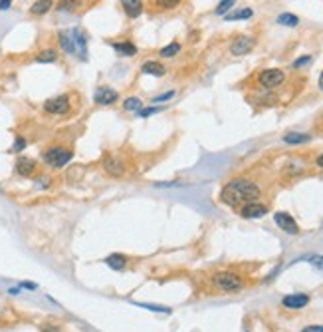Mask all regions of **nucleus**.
Segmentation results:
<instances>
[{
	"instance_id": "13",
	"label": "nucleus",
	"mask_w": 323,
	"mask_h": 332,
	"mask_svg": "<svg viewBox=\"0 0 323 332\" xmlns=\"http://www.w3.org/2000/svg\"><path fill=\"white\" fill-rule=\"evenodd\" d=\"M121 8H123L127 18L135 20V18H139L143 14L145 4H143V0H121Z\"/></svg>"
},
{
	"instance_id": "4",
	"label": "nucleus",
	"mask_w": 323,
	"mask_h": 332,
	"mask_svg": "<svg viewBox=\"0 0 323 332\" xmlns=\"http://www.w3.org/2000/svg\"><path fill=\"white\" fill-rule=\"evenodd\" d=\"M103 169H105L107 175L119 179V177H125V173H127V163H125V159H123L121 155L107 153V155H103Z\"/></svg>"
},
{
	"instance_id": "9",
	"label": "nucleus",
	"mask_w": 323,
	"mask_h": 332,
	"mask_svg": "<svg viewBox=\"0 0 323 332\" xmlns=\"http://www.w3.org/2000/svg\"><path fill=\"white\" fill-rule=\"evenodd\" d=\"M274 221H276V225H278L282 231H286L288 235H297V233H299V227H297L296 219H294L290 213L278 211V213L274 215Z\"/></svg>"
},
{
	"instance_id": "14",
	"label": "nucleus",
	"mask_w": 323,
	"mask_h": 332,
	"mask_svg": "<svg viewBox=\"0 0 323 332\" xmlns=\"http://www.w3.org/2000/svg\"><path fill=\"white\" fill-rule=\"evenodd\" d=\"M282 304L286 308H292V310H297V308H303L309 304V297L303 295V293H297V295H288L282 299Z\"/></svg>"
},
{
	"instance_id": "3",
	"label": "nucleus",
	"mask_w": 323,
	"mask_h": 332,
	"mask_svg": "<svg viewBox=\"0 0 323 332\" xmlns=\"http://www.w3.org/2000/svg\"><path fill=\"white\" fill-rule=\"evenodd\" d=\"M74 157V151L68 150V148H62V146H56V148H50L44 151V161L52 167H64L66 163H70V159Z\"/></svg>"
},
{
	"instance_id": "38",
	"label": "nucleus",
	"mask_w": 323,
	"mask_h": 332,
	"mask_svg": "<svg viewBox=\"0 0 323 332\" xmlns=\"http://www.w3.org/2000/svg\"><path fill=\"white\" fill-rule=\"evenodd\" d=\"M20 287H22V289H30V291H34V289H36V284H34V282H20Z\"/></svg>"
},
{
	"instance_id": "29",
	"label": "nucleus",
	"mask_w": 323,
	"mask_h": 332,
	"mask_svg": "<svg viewBox=\"0 0 323 332\" xmlns=\"http://www.w3.org/2000/svg\"><path fill=\"white\" fill-rule=\"evenodd\" d=\"M171 98H175V90H171V91H165V93H161V96H155L151 104H161V102H169Z\"/></svg>"
},
{
	"instance_id": "26",
	"label": "nucleus",
	"mask_w": 323,
	"mask_h": 332,
	"mask_svg": "<svg viewBox=\"0 0 323 332\" xmlns=\"http://www.w3.org/2000/svg\"><path fill=\"white\" fill-rule=\"evenodd\" d=\"M81 6V0H62V2L58 4V10L62 12H74Z\"/></svg>"
},
{
	"instance_id": "32",
	"label": "nucleus",
	"mask_w": 323,
	"mask_h": 332,
	"mask_svg": "<svg viewBox=\"0 0 323 332\" xmlns=\"http://www.w3.org/2000/svg\"><path fill=\"white\" fill-rule=\"evenodd\" d=\"M139 306H143V308H149V310H157V312H171V308H167V306H157V304H139Z\"/></svg>"
},
{
	"instance_id": "19",
	"label": "nucleus",
	"mask_w": 323,
	"mask_h": 332,
	"mask_svg": "<svg viewBox=\"0 0 323 332\" xmlns=\"http://www.w3.org/2000/svg\"><path fill=\"white\" fill-rule=\"evenodd\" d=\"M284 141L290 144V146H299V144H307V141H311V135L309 133H286Z\"/></svg>"
},
{
	"instance_id": "8",
	"label": "nucleus",
	"mask_w": 323,
	"mask_h": 332,
	"mask_svg": "<svg viewBox=\"0 0 323 332\" xmlns=\"http://www.w3.org/2000/svg\"><path fill=\"white\" fill-rule=\"evenodd\" d=\"M117 100H119V93L113 88H109V86H99L95 90V93H93V102L97 106H111Z\"/></svg>"
},
{
	"instance_id": "35",
	"label": "nucleus",
	"mask_w": 323,
	"mask_h": 332,
	"mask_svg": "<svg viewBox=\"0 0 323 332\" xmlns=\"http://www.w3.org/2000/svg\"><path fill=\"white\" fill-rule=\"evenodd\" d=\"M311 265L323 271V257H313V259H311Z\"/></svg>"
},
{
	"instance_id": "33",
	"label": "nucleus",
	"mask_w": 323,
	"mask_h": 332,
	"mask_svg": "<svg viewBox=\"0 0 323 332\" xmlns=\"http://www.w3.org/2000/svg\"><path fill=\"white\" fill-rule=\"evenodd\" d=\"M309 62H311V56H303V58H299V60L294 62V68H301V66L309 64Z\"/></svg>"
},
{
	"instance_id": "40",
	"label": "nucleus",
	"mask_w": 323,
	"mask_h": 332,
	"mask_svg": "<svg viewBox=\"0 0 323 332\" xmlns=\"http://www.w3.org/2000/svg\"><path fill=\"white\" fill-rule=\"evenodd\" d=\"M319 90L323 91V72H321V76H319Z\"/></svg>"
},
{
	"instance_id": "11",
	"label": "nucleus",
	"mask_w": 323,
	"mask_h": 332,
	"mask_svg": "<svg viewBox=\"0 0 323 332\" xmlns=\"http://www.w3.org/2000/svg\"><path fill=\"white\" fill-rule=\"evenodd\" d=\"M58 40H60V46L62 50L72 54V56H78V48H76V38H74V32L72 30H60L58 32Z\"/></svg>"
},
{
	"instance_id": "2",
	"label": "nucleus",
	"mask_w": 323,
	"mask_h": 332,
	"mask_svg": "<svg viewBox=\"0 0 323 332\" xmlns=\"http://www.w3.org/2000/svg\"><path fill=\"white\" fill-rule=\"evenodd\" d=\"M212 284L216 287L218 291H224V293H236L244 287V280L240 278V274L236 272H230V271H220L212 276Z\"/></svg>"
},
{
	"instance_id": "5",
	"label": "nucleus",
	"mask_w": 323,
	"mask_h": 332,
	"mask_svg": "<svg viewBox=\"0 0 323 332\" xmlns=\"http://www.w3.org/2000/svg\"><path fill=\"white\" fill-rule=\"evenodd\" d=\"M284 80H286V74H284V70H280V68H268V70H262L260 76H258L260 86H262V88H268V90L282 86Z\"/></svg>"
},
{
	"instance_id": "22",
	"label": "nucleus",
	"mask_w": 323,
	"mask_h": 332,
	"mask_svg": "<svg viewBox=\"0 0 323 332\" xmlns=\"http://www.w3.org/2000/svg\"><path fill=\"white\" fill-rule=\"evenodd\" d=\"M183 0H155L157 10H175L181 6Z\"/></svg>"
},
{
	"instance_id": "16",
	"label": "nucleus",
	"mask_w": 323,
	"mask_h": 332,
	"mask_svg": "<svg viewBox=\"0 0 323 332\" xmlns=\"http://www.w3.org/2000/svg\"><path fill=\"white\" fill-rule=\"evenodd\" d=\"M141 72L147 74V76L163 78V76L167 74V68H165V64H161V62H157V60H149V62H145V64L141 66Z\"/></svg>"
},
{
	"instance_id": "10",
	"label": "nucleus",
	"mask_w": 323,
	"mask_h": 332,
	"mask_svg": "<svg viewBox=\"0 0 323 332\" xmlns=\"http://www.w3.org/2000/svg\"><path fill=\"white\" fill-rule=\"evenodd\" d=\"M266 213H268V207H266L264 203H260V201L246 203V205H242V209H240V215H242L244 219H260V217H264Z\"/></svg>"
},
{
	"instance_id": "37",
	"label": "nucleus",
	"mask_w": 323,
	"mask_h": 332,
	"mask_svg": "<svg viewBox=\"0 0 323 332\" xmlns=\"http://www.w3.org/2000/svg\"><path fill=\"white\" fill-rule=\"evenodd\" d=\"M42 332H60V328L52 326V324H46V326H42Z\"/></svg>"
},
{
	"instance_id": "6",
	"label": "nucleus",
	"mask_w": 323,
	"mask_h": 332,
	"mask_svg": "<svg viewBox=\"0 0 323 332\" xmlns=\"http://www.w3.org/2000/svg\"><path fill=\"white\" fill-rule=\"evenodd\" d=\"M44 110H46L48 114H54V116H64V114H68V112H70V96L62 93V96H56V98L46 100Z\"/></svg>"
},
{
	"instance_id": "17",
	"label": "nucleus",
	"mask_w": 323,
	"mask_h": 332,
	"mask_svg": "<svg viewBox=\"0 0 323 332\" xmlns=\"http://www.w3.org/2000/svg\"><path fill=\"white\" fill-rule=\"evenodd\" d=\"M74 38H76V48H78V56L81 60H87V36L83 30L80 28H74Z\"/></svg>"
},
{
	"instance_id": "12",
	"label": "nucleus",
	"mask_w": 323,
	"mask_h": 332,
	"mask_svg": "<svg viewBox=\"0 0 323 332\" xmlns=\"http://www.w3.org/2000/svg\"><path fill=\"white\" fill-rule=\"evenodd\" d=\"M16 173L18 175H22V177H32L34 173H36V167H38V163L32 159V157H26V155H22V157H18L16 159Z\"/></svg>"
},
{
	"instance_id": "31",
	"label": "nucleus",
	"mask_w": 323,
	"mask_h": 332,
	"mask_svg": "<svg viewBox=\"0 0 323 332\" xmlns=\"http://www.w3.org/2000/svg\"><path fill=\"white\" fill-rule=\"evenodd\" d=\"M24 148H26V139L18 135V137H16V141H14V146H12V150H10V151H12V153H20V151H22Z\"/></svg>"
},
{
	"instance_id": "15",
	"label": "nucleus",
	"mask_w": 323,
	"mask_h": 332,
	"mask_svg": "<svg viewBox=\"0 0 323 332\" xmlns=\"http://www.w3.org/2000/svg\"><path fill=\"white\" fill-rule=\"evenodd\" d=\"M113 50L117 52V56H123V58H131L137 54V46L131 42V40H121V42H111Z\"/></svg>"
},
{
	"instance_id": "21",
	"label": "nucleus",
	"mask_w": 323,
	"mask_h": 332,
	"mask_svg": "<svg viewBox=\"0 0 323 332\" xmlns=\"http://www.w3.org/2000/svg\"><path fill=\"white\" fill-rule=\"evenodd\" d=\"M58 60V52L54 48H48V50H42L36 54V62L40 64H50V62H56Z\"/></svg>"
},
{
	"instance_id": "39",
	"label": "nucleus",
	"mask_w": 323,
	"mask_h": 332,
	"mask_svg": "<svg viewBox=\"0 0 323 332\" xmlns=\"http://www.w3.org/2000/svg\"><path fill=\"white\" fill-rule=\"evenodd\" d=\"M315 165L323 169V153H321V155H317V159H315Z\"/></svg>"
},
{
	"instance_id": "36",
	"label": "nucleus",
	"mask_w": 323,
	"mask_h": 332,
	"mask_svg": "<svg viewBox=\"0 0 323 332\" xmlns=\"http://www.w3.org/2000/svg\"><path fill=\"white\" fill-rule=\"evenodd\" d=\"M12 6V0H0V10H8Z\"/></svg>"
},
{
	"instance_id": "24",
	"label": "nucleus",
	"mask_w": 323,
	"mask_h": 332,
	"mask_svg": "<svg viewBox=\"0 0 323 332\" xmlns=\"http://www.w3.org/2000/svg\"><path fill=\"white\" fill-rule=\"evenodd\" d=\"M141 108H143V102H141L137 96H131V98H127V100L123 102V110H125V112H135V114H137Z\"/></svg>"
},
{
	"instance_id": "20",
	"label": "nucleus",
	"mask_w": 323,
	"mask_h": 332,
	"mask_svg": "<svg viewBox=\"0 0 323 332\" xmlns=\"http://www.w3.org/2000/svg\"><path fill=\"white\" fill-rule=\"evenodd\" d=\"M105 263H107V267H111V269H115V271H121V269L127 267V257L115 253V255H109V257H107Z\"/></svg>"
},
{
	"instance_id": "34",
	"label": "nucleus",
	"mask_w": 323,
	"mask_h": 332,
	"mask_svg": "<svg viewBox=\"0 0 323 332\" xmlns=\"http://www.w3.org/2000/svg\"><path fill=\"white\" fill-rule=\"evenodd\" d=\"M301 332H323V324H311V326H305Z\"/></svg>"
},
{
	"instance_id": "28",
	"label": "nucleus",
	"mask_w": 323,
	"mask_h": 332,
	"mask_svg": "<svg viewBox=\"0 0 323 332\" xmlns=\"http://www.w3.org/2000/svg\"><path fill=\"white\" fill-rule=\"evenodd\" d=\"M234 4H236V0H220V4L216 6V10H214V12H216L218 16H226L228 10H230Z\"/></svg>"
},
{
	"instance_id": "1",
	"label": "nucleus",
	"mask_w": 323,
	"mask_h": 332,
	"mask_svg": "<svg viewBox=\"0 0 323 332\" xmlns=\"http://www.w3.org/2000/svg\"><path fill=\"white\" fill-rule=\"evenodd\" d=\"M260 195H262V189L258 187V183L246 177H236V179H230L222 187L220 201L228 207H242L246 203L258 201Z\"/></svg>"
},
{
	"instance_id": "23",
	"label": "nucleus",
	"mask_w": 323,
	"mask_h": 332,
	"mask_svg": "<svg viewBox=\"0 0 323 332\" xmlns=\"http://www.w3.org/2000/svg\"><path fill=\"white\" fill-rule=\"evenodd\" d=\"M278 24H282V26H290V28H294V26H297V24H299V18H297L296 14H290V12H284V14H280V16H278Z\"/></svg>"
},
{
	"instance_id": "25",
	"label": "nucleus",
	"mask_w": 323,
	"mask_h": 332,
	"mask_svg": "<svg viewBox=\"0 0 323 332\" xmlns=\"http://www.w3.org/2000/svg\"><path fill=\"white\" fill-rule=\"evenodd\" d=\"M252 14H254L252 8H242V10L226 14V20H248V18H252Z\"/></svg>"
},
{
	"instance_id": "30",
	"label": "nucleus",
	"mask_w": 323,
	"mask_h": 332,
	"mask_svg": "<svg viewBox=\"0 0 323 332\" xmlns=\"http://www.w3.org/2000/svg\"><path fill=\"white\" fill-rule=\"evenodd\" d=\"M159 112H163V108H157V106H151V108H141L137 114L141 118H147V116H153V114H159Z\"/></svg>"
},
{
	"instance_id": "27",
	"label": "nucleus",
	"mask_w": 323,
	"mask_h": 332,
	"mask_svg": "<svg viewBox=\"0 0 323 332\" xmlns=\"http://www.w3.org/2000/svg\"><path fill=\"white\" fill-rule=\"evenodd\" d=\"M179 52H181V44H179V42H173V44L165 46V48L161 50V56H163V58H173V56H177Z\"/></svg>"
},
{
	"instance_id": "7",
	"label": "nucleus",
	"mask_w": 323,
	"mask_h": 332,
	"mask_svg": "<svg viewBox=\"0 0 323 332\" xmlns=\"http://www.w3.org/2000/svg\"><path fill=\"white\" fill-rule=\"evenodd\" d=\"M256 46V40L252 36H236L230 44V54L232 56H246L248 52H252V48Z\"/></svg>"
},
{
	"instance_id": "18",
	"label": "nucleus",
	"mask_w": 323,
	"mask_h": 332,
	"mask_svg": "<svg viewBox=\"0 0 323 332\" xmlns=\"http://www.w3.org/2000/svg\"><path fill=\"white\" fill-rule=\"evenodd\" d=\"M52 8H54V0H36V2L32 4V8H30V12L34 16H42V14L50 12Z\"/></svg>"
}]
</instances>
